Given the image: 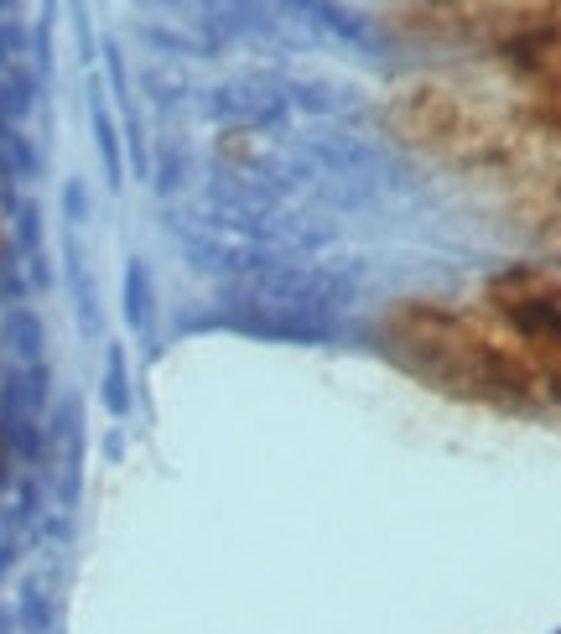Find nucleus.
Returning <instances> with one entry per match:
<instances>
[{"label": "nucleus", "mask_w": 561, "mask_h": 634, "mask_svg": "<svg viewBox=\"0 0 561 634\" xmlns=\"http://www.w3.org/2000/svg\"><path fill=\"white\" fill-rule=\"evenodd\" d=\"M198 110L219 120V125H239V130H276V125L291 120L280 73H234L224 84L203 89Z\"/></svg>", "instance_id": "f257e3e1"}, {"label": "nucleus", "mask_w": 561, "mask_h": 634, "mask_svg": "<svg viewBox=\"0 0 561 634\" xmlns=\"http://www.w3.org/2000/svg\"><path fill=\"white\" fill-rule=\"evenodd\" d=\"M22 624L32 634H52V593H47L42 583L22 587Z\"/></svg>", "instance_id": "1a4fd4ad"}, {"label": "nucleus", "mask_w": 561, "mask_h": 634, "mask_svg": "<svg viewBox=\"0 0 561 634\" xmlns=\"http://www.w3.org/2000/svg\"><path fill=\"white\" fill-rule=\"evenodd\" d=\"M140 84H146V95L157 99V104H177V99H187V78L177 69H146L140 73Z\"/></svg>", "instance_id": "9b49d317"}, {"label": "nucleus", "mask_w": 561, "mask_h": 634, "mask_svg": "<svg viewBox=\"0 0 561 634\" xmlns=\"http://www.w3.org/2000/svg\"><path fill=\"white\" fill-rule=\"evenodd\" d=\"M183 177H187V162H183V151L172 146L162 162H157V188H162V192H177V188H183Z\"/></svg>", "instance_id": "ddd939ff"}, {"label": "nucleus", "mask_w": 561, "mask_h": 634, "mask_svg": "<svg viewBox=\"0 0 561 634\" xmlns=\"http://www.w3.org/2000/svg\"><path fill=\"white\" fill-rule=\"evenodd\" d=\"M0 338H5V349H11V359L16 364H42V318L32 312V307H11L5 312V328H0Z\"/></svg>", "instance_id": "f03ea898"}, {"label": "nucleus", "mask_w": 561, "mask_h": 634, "mask_svg": "<svg viewBox=\"0 0 561 634\" xmlns=\"http://www.w3.org/2000/svg\"><path fill=\"white\" fill-rule=\"evenodd\" d=\"M16 239H22L26 256H37L42 250V209L26 198V203H16Z\"/></svg>", "instance_id": "f8f14e48"}, {"label": "nucleus", "mask_w": 561, "mask_h": 634, "mask_svg": "<svg viewBox=\"0 0 561 634\" xmlns=\"http://www.w3.org/2000/svg\"><path fill=\"white\" fill-rule=\"evenodd\" d=\"M125 323L136 333L151 328V271H146V260L125 265Z\"/></svg>", "instance_id": "0eeeda50"}, {"label": "nucleus", "mask_w": 561, "mask_h": 634, "mask_svg": "<svg viewBox=\"0 0 561 634\" xmlns=\"http://www.w3.org/2000/svg\"><path fill=\"white\" fill-rule=\"evenodd\" d=\"M37 151L32 141L22 136V125H11V120H0V177L5 183H32L37 177Z\"/></svg>", "instance_id": "20e7f679"}, {"label": "nucleus", "mask_w": 561, "mask_h": 634, "mask_svg": "<svg viewBox=\"0 0 561 634\" xmlns=\"http://www.w3.org/2000/svg\"><path fill=\"white\" fill-rule=\"evenodd\" d=\"M0 286H5V297H11V302L22 307V297H26V276H22V260H16V256H11L5 265H0Z\"/></svg>", "instance_id": "2eb2a0df"}, {"label": "nucleus", "mask_w": 561, "mask_h": 634, "mask_svg": "<svg viewBox=\"0 0 561 634\" xmlns=\"http://www.w3.org/2000/svg\"><path fill=\"white\" fill-rule=\"evenodd\" d=\"M89 120H94V146H99V157H104V177H110V188L125 183V157H120V130L110 110H104V95H99V84L89 89Z\"/></svg>", "instance_id": "7ed1b4c3"}, {"label": "nucleus", "mask_w": 561, "mask_h": 634, "mask_svg": "<svg viewBox=\"0 0 561 634\" xmlns=\"http://www.w3.org/2000/svg\"><path fill=\"white\" fill-rule=\"evenodd\" d=\"M26 52H32L26 26L11 22V16H0V69H26Z\"/></svg>", "instance_id": "9d476101"}, {"label": "nucleus", "mask_w": 561, "mask_h": 634, "mask_svg": "<svg viewBox=\"0 0 561 634\" xmlns=\"http://www.w3.org/2000/svg\"><path fill=\"white\" fill-rule=\"evenodd\" d=\"M32 104H37V78L26 69H0V120L22 125L32 115Z\"/></svg>", "instance_id": "39448f33"}, {"label": "nucleus", "mask_w": 561, "mask_h": 634, "mask_svg": "<svg viewBox=\"0 0 561 634\" xmlns=\"http://www.w3.org/2000/svg\"><path fill=\"white\" fill-rule=\"evenodd\" d=\"M63 213H68L73 224H84V219H89V192H84L78 177H68V188H63Z\"/></svg>", "instance_id": "4468645a"}, {"label": "nucleus", "mask_w": 561, "mask_h": 634, "mask_svg": "<svg viewBox=\"0 0 561 634\" xmlns=\"http://www.w3.org/2000/svg\"><path fill=\"white\" fill-rule=\"evenodd\" d=\"M16 11V0H0V16H11Z\"/></svg>", "instance_id": "dca6fc26"}, {"label": "nucleus", "mask_w": 561, "mask_h": 634, "mask_svg": "<svg viewBox=\"0 0 561 634\" xmlns=\"http://www.w3.org/2000/svg\"><path fill=\"white\" fill-rule=\"evenodd\" d=\"M104 406L115 411V417H125L130 411V375H125V349L120 344H110V359H104Z\"/></svg>", "instance_id": "6e6552de"}, {"label": "nucleus", "mask_w": 561, "mask_h": 634, "mask_svg": "<svg viewBox=\"0 0 561 634\" xmlns=\"http://www.w3.org/2000/svg\"><path fill=\"white\" fill-rule=\"evenodd\" d=\"M68 282H73V307H78V328L99 333V307H94V276H89V260L84 250L68 239Z\"/></svg>", "instance_id": "423d86ee"}]
</instances>
